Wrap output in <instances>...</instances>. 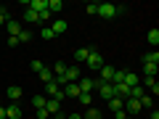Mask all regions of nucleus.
I'll return each instance as SVG.
<instances>
[{
	"instance_id": "1",
	"label": "nucleus",
	"mask_w": 159,
	"mask_h": 119,
	"mask_svg": "<svg viewBox=\"0 0 159 119\" xmlns=\"http://www.w3.org/2000/svg\"><path fill=\"white\" fill-rule=\"evenodd\" d=\"M85 64H88V69H90V72H98V69L103 66V56L96 51V48H90V53H88Z\"/></svg>"
},
{
	"instance_id": "2",
	"label": "nucleus",
	"mask_w": 159,
	"mask_h": 119,
	"mask_svg": "<svg viewBox=\"0 0 159 119\" xmlns=\"http://www.w3.org/2000/svg\"><path fill=\"white\" fill-rule=\"evenodd\" d=\"M45 93H48L45 98H53V101H64V98H66V95H64V90L56 85V82H48V85H45Z\"/></svg>"
},
{
	"instance_id": "3",
	"label": "nucleus",
	"mask_w": 159,
	"mask_h": 119,
	"mask_svg": "<svg viewBox=\"0 0 159 119\" xmlns=\"http://www.w3.org/2000/svg\"><path fill=\"white\" fill-rule=\"evenodd\" d=\"M98 16L101 19H114L117 16V6H111V3H98Z\"/></svg>"
},
{
	"instance_id": "4",
	"label": "nucleus",
	"mask_w": 159,
	"mask_h": 119,
	"mask_svg": "<svg viewBox=\"0 0 159 119\" xmlns=\"http://www.w3.org/2000/svg\"><path fill=\"white\" fill-rule=\"evenodd\" d=\"M98 82H106V85H111V77H114V66H109V64H103L101 69H98Z\"/></svg>"
},
{
	"instance_id": "5",
	"label": "nucleus",
	"mask_w": 159,
	"mask_h": 119,
	"mask_svg": "<svg viewBox=\"0 0 159 119\" xmlns=\"http://www.w3.org/2000/svg\"><path fill=\"white\" fill-rule=\"evenodd\" d=\"M6 108V119H21V106H19V103H8V106H3Z\"/></svg>"
},
{
	"instance_id": "6",
	"label": "nucleus",
	"mask_w": 159,
	"mask_h": 119,
	"mask_svg": "<svg viewBox=\"0 0 159 119\" xmlns=\"http://www.w3.org/2000/svg\"><path fill=\"white\" fill-rule=\"evenodd\" d=\"M77 87H80V93H90L93 87H96V79H90V77H80V79H77Z\"/></svg>"
},
{
	"instance_id": "7",
	"label": "nucleus",
	"mask_w": 159,
	"mask_h": 119,
	"mask_svg": "<svg viewBox=\"0 0 159 119\" xmlns=\"http://www.w3.org/2000/svg\"><path fill=\"white\" fill-rule=\"evenodd\" d=\"M96 87H98V93H101V98H114V85H106V82H98L96 79Z\"/></svg>"
},
{
	"instance_id": "8",
	"label": "nucleus",
	"mask_w": 159,
	"mask_h": 119,
	"mask_svg": "<svg viewBox=\"0 0 159 119\" xmlns=\"http://www.w3.org/2000/svg\"><path fill=\"white\" fill-rule=\"evenodd\" d=\"M48 27H51V32H53V34H64V32L69 29V24L64 21V19H56V21H53V24H48Z\"/></svg>"
},
{
	"instance_id": "9",
	"label": "nucleus",
	"mask_w": 159,
	"mask_h": 119,
	"mask_svg": "<svg viewBox=\"0 0 159 119\" xmlns=\"http://www.w3.org/2000/svg\"><path fill=\"white\" fill-rule=\"evenodd\" d=\"M61 90H64V95H66V98H80V87H77V82H69V85H64Z\"/></svg>"
},
{
	"instance_id": "10",
	"label": "nucleus",
	"mask_w": 159,
	"mask_h": 119,
	"mask_svg": "<svg viewBox=\"0 0 159 119\" xmlns=\"http://www.w3.org/2000/svg\"><path fill=\"white\" fill-rule=\"evenodd\" d=\"M6 95H8V101H13V103H16L19 98L24 95V90H21V87H19V85H11V87H8V90H6Z\"/></svg>"
},
{
	"instance_id": "11",
	"label": "nucleus",
	"mask_w": 159,
	"mask_h": 119,
	"mask_svg": "<svg viewBox=\"0 0 159 119\" xmlns=\"http://www.w3.org/2000/svg\"><path fill=\"white\" fill-rule=\"evenodd\" d=\"M45 111L51 114V117H56V114L61 111V101H53V98H48V101H45Z\"/></svg>"
},
{
	"instance_id": "12",
	"label": "nucleus",
	"mask_w": 159,
	"mask_h": 119,
	"mask_svg": "<svg viewBox=\"0 0 159 119\" xmlns=\"http://www.w3.org/2000/svg\"><path fill=\"white\" fill-rule=\"evenodd\" d=\"M143 85L151 90L148 95H159V82H157V77H146V79H143Z\"/></svg>"
},
{
	"instance_id": "13",
	"label": "nucleus",
	"mask_w": 159,
	"mask_h": 119,
	"mask_svg": "<svg viewBox=\"0 0 159 119\" xmlns=\"http://www.w3.org/2000/svg\"><path fill=\"white\" fill-rule=\"evenodd\" d=\"M122 85H127V87L141 85V82H138V74H135V72H127V69H125V79H122Z\"/></svg>"
},
{
	"instance_id": "14",
	"label": "nucleus",
	"mask_w": 159,
	"mask_h": 119,
	"mask_svg": "<svg viewBox=\"0 0 159 119\" xmlns=\"http://www.w3.org/2000/svg\"><path fill=\"white\" fill-rule=\"evenodd\" d=\"M6 32L11 34V37H19V32H21V24H19V21H13V19H11V21L6 24Z\"/></svg>"
},
{
	"instance_id": "15",
	"label": "nucleus",
	"mask_w": 159,
	"mask_h": 119,
	"mask_svg": "<svg viewBox=\"0 0 159 119\" xmlns=\"http://www.w3.org/2000/svg\"><path fill=\"white\" fill-rule=\"evenodd\" d=\"M146 40H148V45H151L154 51H157V45H159V29H148Z\"/></svg>"
},
{
	"instance_id": "16",
	"label": "nucleus",
	"mask_w": 159,
	"mask_h": 119,
	"mask_svg": "<svg viewBox=\"0 0 159 119\" xmlns=\"http://www.w3.org/2000/svg\"><path fill=\"white\" fill-rule=\"evenodd\" d=\"M143 64H154V66H159V51H148L146 56H143Z\"/></svg>"
},
{
	"instance_id": "17",
	"label": "nucleus",
	"mask_w": 159,
	"mask_h": 119,
	"mask_svg": "<svg viewBox=\"0 0 159 119\" xmlns=\"http://www.w3.org/2000/svg\"><path fill=\"white\" fill-rule=\"evenodd\" d=\"M82 119H103V114L98 111V108H93V106H88V111L82 114Z\"/></svg>"
},
{
	"instance_id": "18",
	"label": "nucleus",
	"mask_w": 159,
	"mask_h": 119,
	"mask_svg": "<svg viewBox=\"0 0 159 119\" xmlns=\"http://www.w3.org/2000/svg\"><path fill=\"white\" fill-rule=\"evenodd\" d=\"M143 95H146V87H143V85H135V87H130V98H138V101H141Z\"/></svg>"
},
{
	"instance_id": "19",
	"label": "nucleus",
	"mask_w": 159,
	"mask_h": 119,
	"mask_svg": "<svg viewBox=\"0 0 159 119\" xmlns=\"http://www.w3.org/2000/svg\"><path fill=\"white\" fill-rule=\"evenodd\" d=\"M88 53H90V48H77V51H74V61L82 64V61L88 58Z\"/></svg>"
},
{
	"instance_id": "20",
	"label": "nucleus",
	"mask_w": 159,
	"mask_h": 119,
	"mask_svg": "<svg viewBox=\"0 0 159 119\" xmlns=\"http://www.w3.org/2000/svg\"><path fill=\"white\" fill-rule=\"evenodd\" d=\"M48 11H51V13H61L64 11V3H61V0H51V3H48Z\"/></svg>"
},
{
	"instance_id": "21",
	"label": "nucleus",
	"mask_w": 159,
	"mask_h": 119,
	"mask_svg": "<svg viewBox=\"0 0 159 119\" xmlns=\"http://www.w3.org/2000/svg\"><path fill=\"white\" fill-rule=\"evenodd\" d=\"M40 79H43L45 85H48V82H53V72L48 66H43V69H40Z\"/></svg>"
},
{
	"instance_id": "22",
	"label": "nucleus",
	"mask_w": 159,
	"mask_h": 119,
	"mask_svg": "<svg viewBox=\"0 0 159 119\" xmlns=\"http://www.w3.org/2000/svg\"><path fill=\"white\" fill-rule=\"evenodd\" d=\"M45 101H48L45 95H34V98H32V106H34V111H40V108H45Z\"/></svg>"
},
{
	"instance_id": "23",
	"label": "nucleus",
	"mask_w": 159,
	"mask_h": 119,
	"mask_svg": "<svg viewBox=\"0 0 159 119\" xmlns=\"http://www.w3.org/2000/svg\"><path fill=\"white\" fill-rule=\"evenodd\" d=\"M24 21H27V24H37L40 19H37V13H34V11H29V8H24Z\"/></svg>"
},
{
	"instance_id": "24",
	"label": "nucleus",
	"mask_w": 159,
	"mask_h": 119,
	"mask_svg": "<svg viewBox=\"0 0 159 119\" xmlns=\"http://www.w3.org/2000/svg\"><path fill=\"white\" fill-rule=\"evenodd\" d=\"M51 72H53V77H61V74H64V72H66V64H64V61H58V64H56V66H53V69H51Z\"/></svg>"
},
{
	"instance_id": "25",
	"label": "nucleus",
	"mask_w": 159,
	"mask_h": 119,
	"mask_svg": "<svg viewBox=\"0 0 159 119\" xmlns=\"http://www.w3.org/2000/svg\"><path fill=\"white\" fill-rule=\"evenodd\" d=\"M106 103H109V108H111V114H114V111H119V108H122V101H119V98H109Z\"/></svg>"
},
{
	"instance_id": "26",
	"label": "nucleus",
	"mask_w": 159,
	"mask_h": 119,
	"mask_svg": "<svg viewBox=\"0 0 159 119\" xmlns=\"http://www.w3.org/2000/svg\"><path fill=\"white\" fill-rule=\"evenodd\" d=\"M40 37H43V40H53V37H56V34H53V32H51V27H48V24H45V27L40 29Z\"/></svg>"
},
{
	"instance_id": "27",
	"label": "nucleus",
	"mask_w": 159,
	"mask_h": 119,
	"mask_svg": "<svg viewBox=\"0 0 159 119\" xmlns=\"http://www.w3.org/2000/svg\"><path fill=\"white\" fill-rule=\"evenodd\" d=\"M157 69H159V66H154V64H143V72H146V77H157Z\"/></svg>"
},
{
	"instance_id": "28",
	"label": "nucleus",
	"mask_w": 159,
	"mask_h": 119,
	"mask_svg": "<svg viewBox=\"0 0 159 119\" xmlns=\"http://www.w3.org/2000/svg\"><path fill=\"white\" fill-rule=\"evenodd\" d=\"M16 40H19V42H29V40H32V32H29V29H21Z\"/></svg>"
},
{
	"instance_id": "29",
	"label": "nucleus",
	"mask_w": 159,
	"mask_h": 119,
	"mask_svg": "<svg viewBox=\"0 0 159 119\" xmlns=\"http://www.w3.org/2000/svg\"><path fill=\"white\" fill-rule=\"evenodd\" d=\"M151 106H154V98H151V95L146 93V95L141 98V108H151Z\"/></svg>"
},
{
	"instance_id": "30",
	"label": "nucleus",
	"mask_w": 159,
	"mask_h": 119,
	"mask_svg": "<svg viewBox=\"0 0 159 119\" xmlns=\"http://www.w3.org/2000/svg\"><path fill=\"white\" fill-rule=\"evenodd\" d=\"M85 11L90 13V16H98V3H88V6H85Z\"/></svg>"
},
{
	"instance_id": "31",
	"label": "nucleus",
	"mask_w": 159,
	"mask_h": 119,
	"mask_svg": "<svg viewBox=\"0 0 159 119\" xmlns=\"http://www.w3.org/2000/svg\"><path fill=\"white\" fill-rule=\"evenodd\" d=\"M8 21H11V16H8V11L3 8V11H0V27H6Z\"/></svg>"
},
{
	"instance_id": "32",
	"label": "nucleus",
	"mask_w": 159,
	"mask_h": 119,
	"mask_svg": "<svg viewBox=\"0 0 159 119\" xmlns=\"http://www.w3.org/2000/svg\"><path fill=\"white\" fill-rule=\"evenodd\" d=\"M80 103L82 106H90V93H80Z\"/></svg>"
},
{
	"instance_id": "33",
	"label": "nucleus",
	"mask_w": 159,
	"mask_h": 119,
	"mask_svg": "<svg viewBox=\"0 0 159 119\" xmlns=\"http://www.w3.org/2000/svg\"><path fill=\"white\" fill-rule=\"evenodd\" d=\"M29 69H32V72H40V69H43V61H40V58H34V61L29 64Z\"/></svg>"
},
{
	"instance_id": "34",
	"label": "nucleus",
	"mask_w": 159,
	"mask_h": 119,
	"mask_svg": "<svg viewBox=\"0 0 159 119\" xmlns=\"http://www.w3.org/2000/svg\"><path fill=\"white\" fill-rule=\"evenodd\" d=\"M111 119H127V111H125V108H119V111H114Z\"/></svg>"
},
{
	"instance_id": "35",
	"label": "nucleus",
	"mask_w": 159,
	"mask_h": 119,
	"mask_svg": "<svg viewBox=\"0 0 159 119\" xmlns=\"http://www.w3.org/2000/svg\"><path fill=\"white\" fill-rule=\"evenodd\" d=\"M37 19H40V21H48V19H51V11H48V8H45V11H43V13H37Z\"/></svg>"
},
{
	"instance_id": "36",
	"label": "nucleus",
	"mask_w": 159,
	"mask_h": 119,
	"mask_svg": "<svg viewBox=\"0 0 159 119\" xmlns=\"http://www.w3.org/2000/svg\"><path fill=\"white\" fill-rule=\"evenodd\" d=\"M34 117H37V119H48V117H51V114H48V111H45V108H40V111H37V114H34Z\"/></svg>"
},
{
	"instance_id": "37",
	"label": "nucleus",
	"mask_w": 159,
	"mask_h": 119,
	"mask_svg": "<svg viewBox=\"0 0 159 119\" xmlns=\"http://www.w3.org/2000/svg\"><path fill=\"white\" fill-rule=\"evenodd\" d=\"M69 119H82V114H69Z\"/></svg>"
},
{
	"instance_id": "38",
	"label": "nucleus",
	"mask_w": 159,
	"mask_h": 119,
	"mask_svg": "<svg viewBox=\"0 0 159 119\" xmlns=\"http://www.w3.org/2000/svg\"><path fill=\"white\" fill-rule=\"evenodd\" d=\"M148 117H151V119H159V111H151Z\"/></svg>"
},
{
	"instance_id": "39",
	"label": "nucleus",
	"mask_w": 159,
	"mask_h": 119,
	"mask_svg": "<svg viewBox=\"0 0 159 119\" xmlns=\"http://www.w3.org/2000/svg\"><path fill=\"white\" fill-rule=\"evenodd\" d=\"M48 119H64V114H61V111H58V114H56V117H48Z\"/></svg>"
},
{
	"instance_id": "40",
	"label": "nucleus",
	"mask_w": 159,
	"mask_h": 119,
	"mask_svg": "<svg viewBox=\"0 0 159 119\" xmlns=\"http://www.w3.org/2000/svg\"><path fill=\"white\" fill-rule=\"evenodd\" d=\"M0 119H6V108L3 106H0Z\"/></svg>"
},
{
	"instance_id": "41",
	"label": "nucleus",
	"mask_w": 159,
	"mask_h": 119,
	"mask_svg": "<svg viewBox=\"0 0 159 119\" xmlns=\"http://www.w3.org/2000/svg\"><path fill=\"white\" fill-rule=\"evenodd\" d=\"M0 11H3V6H0Z\"/></svg>"
},
{
	"instance_id": "42",
	"label": "nucleus",
	"mask_w": 159,
	"mask_h": 119,
	"mask_svg": "<svg viewBox=\"0 0 159 119\" xmlns=\"http://www.w3.org/2000/svg\"><path fill=\"white\" fill-rule=\"evenodd\" d=\"M127 119H133V117H127Z\"/></svg>"
}]
</instances>
